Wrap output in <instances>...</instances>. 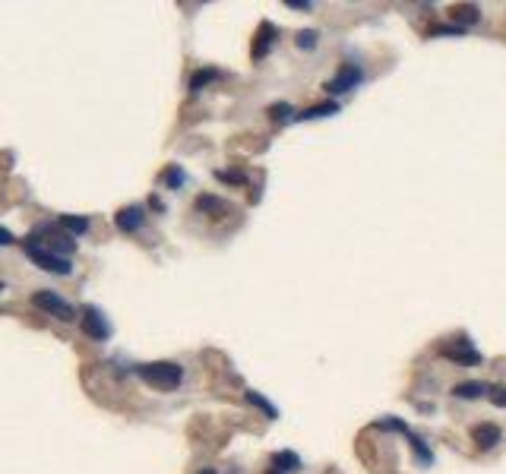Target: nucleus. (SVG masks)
Segmentation results:
<instances>
[{
	"label": "nucleus",
	"mask_w": 506,
	"mask_h": 474,
	"mask_svg": "<svg viewBox=\"0 0 506 474\" xmlns=\"http://www.w3.org/2000/svg\"><path fill=\"white\" fill-rule=\"evenodd\" d=\"M364 79V73H361V67H355V64H345L339 73H335L333 79L326 83V92H333V95H345V92H352L357 83Z\"/></svg>",
	"instance_id": "nucleus-5"
},
{
	"label": "nucleus",
	"mask_w": 506,
	"mask_h": 474,
	"mask_svg": "<svg viewBox=\"0 0 506 474\" xmlns=\"http://www.w3.org/2000/svg\"><path fill=\"white\" fill-rule=\"evenodd\" d=\"M10 243H13V234L6 228H0V247H10Z\"/></svg>",
	"instance_id": "nucleus-25"
},
{
	"label": "nucleus",
	"mask_w": 506,
	"mask_h": 474,
	"mask_svg": "<svg viewBox=\"0 0 506 474\" xmlns=\"http://www.w3.org/2000/svg\"><path fill=\"white\" fill-rule=\"evenodd\" d=\"M272 35H275V29H272V25H269V23H263L260 35H256L253 57H266V54H269V47H272Z\"/></svg>",
	"instance_id": "nucleus-13"
},
{
	"label": "nucleus",
	"mask_w": 506,
	"mask_h": 474,
	"mask_svg": "<svg viewBox=\"0 0 506 474\" xmlns=\"http://www.w3.org/2000/svg\"><path fill=\"white\" fill-rule=\"evenodd\" d=\"M57 228H64L70 237H79V234L89 231V219H83V215H60Z\"/></svg>",
	"instance_id": "nucleus-10"
},
{
	"label": "nucleus",
	"mask_w": 506,
	"mask_h": 474,
	"mask_svg": "<svg viewBox=\"0 0 506 474\" xmlns=\"http://www.w3.org/2000/svg\"><path fill=\"white\" fill-rule=\"evenodd\" d=\"M285 6H294V10H314L310 0H285Z\"/></svg>",
	"instance_id": "nucleus-24"
},
{
	"label": "nucleus",
	"mask_w": 506,
	"mask_h": 474,
	"mask_svg": "<svg viewBox=\"0 0 506 474\" xmlns=\"http://www.w3.org/2000/svg\"><path fill=\"white\" fill-rule=\"evenodd\" d=\"M197 209H206V212H225V202L215 200V196H200Z\"/></svg>",
	"instance_id": "nucleus-17"
},
{
	"label": "nucleus",
	"mask_w": 506,
	"mask_h": 474,
	"mask_svg": "<svg viewBox=\"0 0 506 474\" xmlns=\"http://www.w3.org/2000/svg\"><path fill=\"white\" fill-rule=\"evenodd\" d=\"M143 221H146L143 206H127V209H120V212L114 215V225H117L120 231H127V234L139 231V228H143Z\"/></svg>",
	"instance_id": "nucleus-6"
},
{
	"label": "nucleus",
	"mask_w": 506,
	"mask_h": 474,
	"mask_svg": "<svg viewBox=\"0 0 506 474\" xmlns=\"http://www.w3.org/2000/svg\"><path fill=\"white\" fill-rule=\"evenodd\" d=\"M32 304H35L42 313L57 316L60 323H73V320H76V310H73L60 294H54V291H35V294H32Z\"/></svg>",
	"instance_id": "nucleus-3"
},
{
	"label": "nucleus",
	"mask_w": 506,
	"mask_h": 474,
	"mask_svg": "<svg viewBox=\"0 0 506 474\" xmlns=\"http://www.w3.org/2000/svg\"><path fill=\"white\" fill-rule=\"evenodd\" d=\"M200 474H215V468H206V471H200Z\"/></svg>",
	"instance_id": "nucleus-26"
},
{
	"label": "nucleus",
	"mask_w": 506,
	"mask_h": 474,
	"mask_svg": "<svg viewBox=\"0 0 506 474\" xmlns=\"http://www.w3.org/2000/svg\"><path fill=\"white\" fill-rule=\"evenodd\" d=\"M137 374L149 386H155V389L171 392V389H178L180 379H184V367L174 361H155V364H139Z\"/></svg>",
	"instance_id": "nucleus-1"
},
{
	"label": "nucleus",
	"mask_w": 506,
	"mask_h": 474,
	"mask_svg": "<svg viewBox=\"0 0 506 474\" xmlns=\"http://www.w3.org/2000/svg\"><path fill=\"white\" fill-rule=\"evenodd\" d=\"M0 291H4V282H0Z\"/></svg>",
	"instance_id": "nucleus-27"
},
{
	"label": "nucleus",
	"mask_w": 506,
	"mask_h": 474,
	"mask_svg": "<svg viewBox=\"0 0 506 474\" xmlns=\"http://www.w3.org/2000/svg\"><path fill=\"white\" fill-rule=\"evenodd\" d=\"M212 79H219V70H200V73H193V79H190V92H200L206 83H212Z\"/></svg>",
	"instance_id": "nucleus-16"
},
{
	"label": "nucleus",
	"mask_w": 506,
	"mask_h": 474,
	"mask_svg": "<svg viewBox=\"0 0 506 474\" xmlns=\"http://www.w3.org/2000/svg\"><path fill=\"white\" fill-rule=\"evenodd\" d=\"M500 427L497 424H478V427H471V439L478 443V449H494L497 443H500Z\"/></svg>",
	"instance_id": "nucleus-7"
},
{
	"label": "nucleus",
	"mask_w": 506,
	"mask_h": 474,
	"mask_svg": "<svg viewBox=\"0 0 506 474\" xmlns=\"http://www.w3.org/2000/svg\"><path fill=\"white\" fill-rule=\"evenodd\" d=\"M301 465V458L294 456V452H275L272 456V468L275 471H294Z\"/></svg>",
	"instance_id": "nucleus-14"
},
{
	"label": "nucleus",
	"mask_w": 506,
	"mask_h": 474,
	"mask_svg": "<svg viewBox=\"0 0 506 474\" xmlns=\"http://www.w3.org/2000/svg\"><path fill=\"white\" fill-rule=\"evenodd\" d=\"M488 383H478V379H465V383H459L453 386V395L456 398H465V402H471V398H481V395H488Z\"/></svg>",
	"instance_id": "nucleus-9"
},
{
	"label": "nucleus",
	"mask_w": 506,
	"mask_h": 474,
	"mask_svg": "<svg viewBox=\"0 0 506 474\" xmlns=\"http://www.w3.org/2000/svg\"><path fill=\"white\" fill-rule=\"evenodd\" d=\"M329 114H339V105H335V101H323V105L307 108V111L298 114V120H320V117H329Z\"/></svg>",
	"instance_id": "nucleus-12"
},
{
	"label": "nucleus",
	"mask_w": 506,
	"mask_h": 474,
	"mask_svg": "<svg viewBox=\"0 0 506 474\" xmlns=\"http://www.w3.org/2000/svg\"><path fill=\"white\" fill-rule=\"evenodd\" d=\"M165 180H168L171 187H180V184H184V171H180V168H168Z\"/></svg>",
	"instance_id": "nucleus-21"
},
{
	"label": "nucleus",
	"mask_w": 506,
	"mask_h": 474,
	"mask_svg": "<svg viewBox=\"0 0 506 474\" xmlns=\"http://www.w3.org/2000/svg\"><path fill=\"white\" fill-rule=\"evenodd\" d=\"M434 35H462V29L459 25H440V29H434Z\"/></svg>",
	"instance_id": "nucleus-23"
},
{
	"label": "nucleus",
	"mask_w": 506,
	"mask_h": 474,
	"mask_svg": "<svg viewBox=\"0 0 506 474\" xmlns=\"http://www.w3.org/2000/svg\"><path fill=\"white\" fill-rule=\"evenodd\" d=\"M490 402H494L497 408H506V386H497V389H490Z\"/></svg>",
	"instance_id": "nucleus-20"
},
{
	"label": "nucleus",
	"mask_w": 506,
	"mask_h": 474,
	"mask_svg": "<svg viewBox=\"0 0 506 474\" xmlns=\"http://www.w3.org/2000/svg\"><path fill=\"white\" fill-rule=\"evenodd\" d=\"M316 32L314 29H304V32H298V38H294V42H298V47H316Z\"/></svg>",
	"instance_id": "nucleus-19"
},
{
	"label": "nucleus",
	"mask_w": 506,
	"mask_h": 474,
	"mask_svg": "<svg viewBox=\"0 0 506 474\" xmlns=\"http://www.w3.org/2000/svg\"><path fill=\"white\" fill-rule=\"evenodd\" d=\"M405 437H408V443H411V449H415L418 452V458H421V462L424 465H430V458H434V456H430V449H427V446H424V439L421 437H418V433H405Z\"/></svg>",
	"instance_id": "nucleus-15"
},
{
	"label": "nucleus",
	"mask_w": 506,
	"mask_h": 474,
	"mask_svg": "<svg viewBox=\"0 0 506 474\" xmlns=\"http://www.w3.org/2000/svg\"><path fill=\"white\" fill-rule=\"evenodd\" d=\"M247 402H251V405H256V408H263V411H266L269 417H275V415H279V411H275L272 405H269V402H266V398H263V395H256V392H247Z\"/></svg>",
	"instance_id": "nucleus-18"
},
{
	"label": "nucleus",
	"mask_w": 506,
	"mask_h": 474,
	"mask_svg": "<svg viewBox=\"0 0 506 474\" xmlns=\"http://www.w3.org/2000/svg\"><path fill=\"white\" fill-rule=\"evenodd\" d=\"M25 256H29V260L35 262L38 269H45V272H54V275H70V272H73L70 260H67V256L51 253V250L45 247V243L38 241L35 234H32L29 241H25Z\"/></svg>",
	"instance_id": "nucleus-2"
},
{
	"label": "nucleus",
	"mask_w": 506,
	"mask_h": 474,
	"mask_svg": "<svg viewBox=\"0 0 506 474\" xmlns=\"http://www.w3.org/2000/svg\"><path fill=\"white\" fill-rule=\"evenodd\" d=\"M453 19H456V23H459V29H465V25H475L478 19H481V10H478L475 4L456 6V10H453Z\"/></svg>",
	"instance_id": "nucleus-11"
},
{
	"label": "nucleus",
	"mask_w": 506,
	"mask_h": 474,
	"mask_svg": "<svg viewBox=\"0 0 506 474\" xmlns=\"http://www.w3.org/2000/svg\"><path fill=\"white\" fill-rule=\"evenodd\" d=\"M269 114H272V120H285L288 114H292V105H272Z\"/></svg>",
	"instance_id": "nucleus-22"
},
{
	"label": "nucleus",
	"mask_w": 506,
	"mask_h": 474,
	"mask_svg": "<svg viewBox=\"0 0 506 474\" xmlns=\"http://www.w3.org/2000/svg\"><path fill=\"white\" fill-rule=\"evenodd\" d=\"M440 354H443V357H449V361H456V364H478V361H481V354H478V351L471 348L468 338H462V345H459V348H449V345H447V348H443Z\"/></svg>",
	"instance_id": "nucleus-8"
},
{
	"label": "nucleus",
	"mask_w": 506,
	"mask_h": 474,
	"mask_svg": "<svg viewBox=\"0 0 506 474\" xmlns=\"http://www.w3.org/2000/svg\"><path fill=\"white\" fill-rule=\"evenodd\" d=\"M79 329L92 338V342H108L111 338V326H108L105 313L98 307H86L83 316H79Z\"/></svg>",
	"instance_id": "nucleus-4"
}]
</instances>
